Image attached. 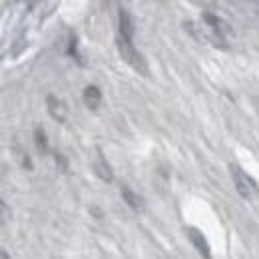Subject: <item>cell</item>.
I'll return each instance as SVG.
<instances>
[{
  "label": "cell",
  "instance_id": "obj_1",
  "mask_svg": "<svg viewBox=\"0 0 259 259\" xmlns=\"http://www.w3.org/2000/svg\"><path fill=\"white\" fill-rule=\"evenodd\" d=\"M116 46H118V52H120V56H122V60H124L126 64H130L134 70H138L140 74L148 76V64H146L144 56L136 50V46L132 44V40H128V38H124V36L118 34Z\"/></svg>",
  "mask_w": 259,
  "mask_h": 259
},
{
  "label": "cell",
  "instance_id": "obj_2",
  "mask_svg": "<svg viewBox=\"0 0 259 259\" xmlns=\"http://www.w3.org/2000/svg\"><path fill=\"white\" fill-rule=\"evenodd\" d=\"M229 174H231V180H233V186H235L237 194L241 195L243 199H249L251 192H253V182L249 180V176L235 163L229 165Z\"/></svg>",
  "mask_w": 259,
  "mask_h": 259
},
{
  "label": "cell",
  "instance_id": "obj_3",
  "mask_svg": "<svg viewBox=\"0 0 259 259\" xmlns=\"http://www.w3.org/2000/svg\"><path fill=\"white\" fill-rule=\"evenodd\" d=\"M188 237H190V241L194 243V247L197 249V253H199L201 257H203V259H211V247H209V243H207L205 235H203L199 229H195V227H190V229H188Z\"/></svg>",
  "mask_w": 259,
  "mask_h": 259
},
{
  "label": "cell",
  "instance_id": "obj_4",
  "mask_svg": "<svg viewBox=\"0 0 259 259\" xmlns=\"http://www.w3.org/2000/svg\"><path fill=\"white\" fill-rule=\"evenodd\" d=\"M118 22H120V36L132 40L134 38V32H136V24H134V16L130 14L128 8H120L118 12Z\"/></svg>",
  "mask_w": 259,
  "mask_h": 259
},
{
  "label": "cell",
  "instance_id": "obj_5",
  "mask_svg": "<svg viewBox=\"0 0 259 259\" xmlns=\"http://www.w3.org/2000/svg\"><path fill=\"white\" fill-rule=\"evenodd\" d=\"M203 22L209 26V30L215 34L218 38H222V40H226V34L229 32V28H227V24L222 20V18H218L215 14H211V12H203Z\"/></svg>",
  "mask_w": 259,
  "mask_h": 259
},
{
  "label": "cell",
  "instance_id": "obj_6",
  "mask_svg": "<svg viewBox=\"0 0 259 259\" xmlns=\"http://www.w3.org/2000/svg\"><path fill=\"white\" fill-rule=\"evenodd\" d=\"M46 104H48V112H50V116H52L56 122H64L66 114H68V106L64 104V100H60V98H56L50 94V96L46 98Z\"/></svg>",
  "mask_w": 259,
  "mask_h": 259
},
{
  "label": "cell",
  "instance_id": "obj_7",
  "mask_svg": "<svg viewBox=\"0 0 259 259\" xmlns=\"http://www.w3.org/2000/svg\"><path fill=\"white\" fill-rule=\"evenodd\" d=\"M122 197L134 211H144V199L138 194H134L128 186H122Z\"/></svg>",
  "mask_w": 259,
  "mask_h": 259
},
{
  "label": "cell",
  "instance_id": "obj_8",
  "mask_svg": "<svg viewBox=\"0 0 259 259\" xmlns=\"http://www.w3.org/2000/svg\"><path fill=\"white\" fill-rule=\"evenodd\" d=\"M82 96H84L86 106H88V108H92V110H96L98 106H100V102H102V92H100V88H98V86H86Z\"/></svg>",
  "mask_w": 259,
  "mask_h": 259
},
{
  "label": "cell",
  "instance_id": "obj_9",
  "mask_svg": "<svg viewBox=\"0 0 259 259\" xmlns=\"http://www.w3.org/2000/svg\"><path fill=\"white\" fill-rule=\"evenodd\" d=\"M96 171L100 174V178H102V180H106V182H112V180H114V174H112V169H110V163L104 160V156H102V154L98 156Z\"/></svg>",
  "mask_w": 259,
  "mask_h": 259
},
{
  "label": "cell",
  "instance_id": "obj_10",
  "mask_svg": "<svg viewBox=\"0 0 259 259\" xmlns=\"http://www.w3.org/2000/svg\"><path fill=\"white\" fill-rule=\"evenodd\" d=\"M34 142H36V148L40 150V152H48V138H46V132L40 128H34Z\"/></svg>",
  "mask_w": 259,
  "mask_h": 259
},
{
  "label": "cell",
  "instance_id": "obj_11",
  "mask_svg": "<svg viewBox=\"0 0 259 259\" xmlns=\"http://www.w3.org/2000/svg\"><path fill=\"white\" fill-rule=\"evenodd\" d=\"M66 54H68V56H72L78 64H84V60H82V56H80V52H78V40H76V36H72V38H70L68 48H66Z\"/></svg>",
  "mask_w": 259,
  "mask_h": 259
},
{
  "label": "cell",
  "instance_id": "obj_12",
  "mask_svg": "<svg viewBox=\"0 0 259 259\" xmlns=\"http://www.w3.org/2000/svg\"><path fill=\"white\" fill-rule=\"evenodd\" d=\"M54 158H56V163H60V165H62V169H68V163H66V158L62 156V154H58V152H56V154H54Z\"/></svg>",
  "mask_w": 259,
  "mask_h": 259
},
{
  "label": "cell",
  "instance_id": "obj_13",
  "mask_svg": "<svg viewBox=\"0 0 259 259\" xmlns=\"http://www.w3.org/2000/svg\"><path fill=\"white\" fill-rule=\"evenodd\" d=\"M22 165H24L26 169H32V160H30L28 156H24V158H22Z\"/></svg>",
  "mask_w": 259,
  "mask_h": 259
},
{
  "label": "cell",
  "instance_id": "obj_14",
  "mask_svg": "<svg viewBox=\"0 0 259 259\" xmlns=\"http://www.w3.org/2000/svg\"><path fill=\"white\" fill-rule=\"evenodd\" d=\"M0 255H2V259H8V253H6V249H2V253H0Z\"/></svg>",
  "mask_w": 259,
  "mask_h": 259
}]
</instances>
